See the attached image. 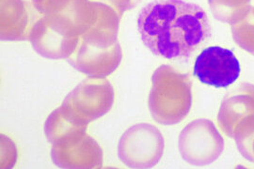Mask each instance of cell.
Masks as SVG:
<instances>
[{"label": "cell", "mask_w": 254, "mask_h": 169, "mask_svg": "<svg viewBox=\"0 0 254 169\" xmlns=\"http://www.w3.org/2000/svg\"><path fill=\"white\" fill-rule=\"evenodd\" d=\"M165 141L160 131L149 123L130 127L121 137L118 156L130 169H152L161 160Z\"/></svg>", "instance_id": "cell-6"}, {"label": "cell", "mask_w": 254, "mask_h": 169, "mask_svg": "<svg viewBox=\"0 0 254 169\" xmlns=\"http://www.w3.org/2000/svg\"><path fill=\"white\" fill-rule=\"evenodd\" d=\"M122 16L109 14L80 38L79 45L68 58L77 71L90 77L105 78L115 71L123 58L118 41Z\"/></svg>", "instance_id": "cell-2"}, {"label": "cell", "mask_w": 254, "mask_h": 169, "mask_svg": "<svg viewBox=\"0 0 254 169\" xmlns=\"http://www.w3.org/2000/svg\"><path fill=\"white\" fill-rule=\"evenodd\" d=\"M254 116V85L243 83L233 89L222 100L218 111V125L221 131L234 138L236 128Z\"/></svg>", "instance_id": "cell-10"}, {"label": "cell", "mask_w": 254, "mask_h": 169, "mask_svg": "<svg viewBox=\"0 0 254 169\" xmlns=\"http://www.w3.org/2000/svg\"><path fill=\"white\" fill-rule=\"evenodd\" d=\"M97 1H100L109 5L123 15L125 11L136 8L141 0H97Z\"/></svg>", "instance_id": "cell-17"}, {"label": "cell", "mask_w": 254, "mask_h": 169, "mask_svg": "<svg viewBox=\"0 0 254 169\" xmlns=\"http://www.w3.org/2000/svg\"><path fill=\"white\" fill-rule=\"evenodd\" d=\"M154 120L162 125L181 122L192 106V83L188 73H182L169 65H162L152 76L148 100Z\"/></svg>", "instance_id": "cell-4"}, {"label": "cell", "mask_w": 254, "mask_h": 169, "mask_svg": "<svg viewBox=\"0 0 254 169\" xmlns=\"http://www.w3.org/2000/svg\"><path fill=\"white\" fill-rule=\"evenodd\" d=\"M178 148L183 159L196 167H204L219 158L224 140L213 121L200 118L187 125L179 135Z\"/></svg>", "instance_id": "cell-7"}, {"label": "cell", "mask_w": 254, "mask_h": 169, "mask_svg": "<svg viewBox=\"0 0 254 169\" xmlns=\"http://www.w3.org/2000/svg\"><path fill=\"white\" fill-rule=\"evenodd\" d=\"M51 157L62 169H96L103 165L100 146L87 134L71 142L53 145Z\"/></svg>", "instance_id": "cell-9"}, {"label": "cell", "mask_w": 254, "mask_h": 169, "mask_svg": "<svg viewBox=\"0 0 254 169\" xmlns=\"http://www.w3.org/2000/svg\"><path fill=\"white\" fill-rule=\"evenodd\" d=\"M71 0H32L33 7L42 14H48L65 8Z\"/></svg>", "instance_id": "cell-16"}, {"label": "cell", "mask_w": 254, "mask_h": 169, "mask_svg": "<svg viewBox=\"0 0 254 169\" xmlns=\"http://www.w3.org/2000/svg\"><path fill=\"white\" fill-rule=\"evenodd\" d=\"M137 29L152 53L168 59H188L211 36L205 11L183 0H155L140 10Z\"/></svg>", "instance_id": "cell-1"}, {"label": "cell", "mask_w": 254, "mask_h": 169, "mask_svg": "<svg viewBox=\"0 0 254 169\" xmlns=\"http://www.w3.org/2000/svg\"><path fill=\"white\" fill-rule=\"evenodd\" d=\"M252 0H208L214 17L234 25L245 16L251 9Z\"/></svg>", "instance_id": "cell-13"}, {"label": "cell", "mask_w": 254, "mask_h": 169, "mask_svg": "<svg viewBox=\"0 0 254 169\" xmlns=\"http://www.w3.org/2000/svg\"><path fill=\"white\" fill-rule=\"evenodd\" d=\"M85 34L71 1L61 10L43 15L32 27L29 41L36 53L50 59H68Z\"/></svg>", "instance_id": "cell-3"}, {"label": "cell", "mask_w": 254, "mask_h": 169, "mask_svg": "<svg viewBox=\"0 0 254 169\" xmlns=\"http://www.w3.org/2000/svg\"><path fill=\"white\" fill-rule=\"evenodd\" d=\"M0 35L2 41L29 40L37 16L24 0H0Z\"/></svg>", "instance_id": "cell-11"}, {"label": "cell", "mask_w": 254, "mask_h": 169, "mask_svg": "<svg viewBox=\"0 0 254 169\" xmlns=\"http://www.w3.org/2000/svg\"><path fill=\"white\" fill-rule=\"evenodd\" d=\"M232 34L236 45L254 56V7L244 17L232 25Z\"/></svg>", "instance_id": "cell-14"}, {"label": "cell", "mask_w": 254, "mask_h": 169, "mask_svg": "<svg viewBox=\"0 0 254 169\" xmlns=\"http://www.w3.org/2000/svg\"><path fill=\"white\" fill-rule=\"evenodd\" d=\"M234 138L236 139L237 149L243 157L254 163V116L239 124Z\"/></svg>", "instance_id": "cell-15"}, {"label": "cell", "mask_w": 254, "mask_h": 169, "mask_svg": "<svg viewBox=\"0 0 254 169\" xmlns=\"http://www.w3.org/2000/svg\"><path fill=\"white\" fill-rule=\"evenodd\" d=\"M87 127L74 123L59 107L48 116L45 124V134L52 145H63L86 134Z\"/></svg>", "instance_id": "cell-12"}, {"label": "cell", "mask_w": 254, "mask_h": 169, "mask_svg": "<svg viewBox=\"0 0 254 169\" xmlns=\"http://www.w3.org/2000/svg\"><path fill=\"white\" fill-rule=\"evenodd\" d=\"M114 98V89L109 80L89 77L66 96L61 109L74 123L88 126L109 113Z\"/></svg>", "instance_id": "cell-5"}, {"label": "cell", "mask_w": 254, "mask_h": 169, "mask_svg": "<svg viewBox=\"0 0 254 169\" xmlns=\"http://www.w3.org/2000/svg\"><path fill=\"white\" fill-rule=\"evenodd\" d=\"M240 63L231 50L210 46L201 51L194 64V75L205 85L228 88L239 77Z\"/></svg>", "instance_id": "cell-8"}]
</instances>
